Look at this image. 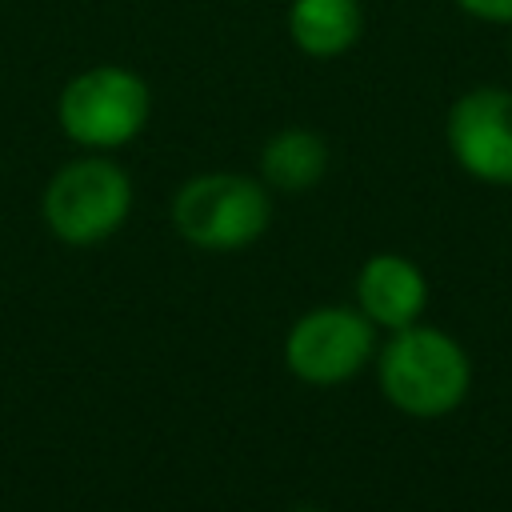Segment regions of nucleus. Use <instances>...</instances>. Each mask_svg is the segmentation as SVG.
Returning a JSON list of instances; mask_svg holds the SVG:
<instances>
[{
    "label": "nucleus",
    "mask_w": 512,
    "mask_h": 512,
    "mask_svg": "<svg viewBox=\"0 0 512 512\" xmlns=\"http://www.w3.org/2000/svg\"><path fill=\"white\" fill-rule=\"evenodd\" d=\"M384 400L412 420H440L468 400L472 360L464 344L432 324H408L376 348Z\"/></svg>",
    "instance_id": "obj_1"
},
{
    "label": "nucleus",
    "mask_w": 512,
    "mask_h": 512,
    "mask_svg": "<svg viewBox=\"0 0 512 512\" xmlns=\"http://www.w3.org/2000/svg\"><path fill=\"white\" fill-rule=\"evenodd\" d=\"M152 120V88L128 64H88L56 96L60 132L84 152H116Z\"/></svg>",
    "instance_id": "obj_2"
},
{
    "label": "nucleus",
    "mask_w": 512,
    "mask_h": 512,
    "mask_svg": "<svg viewBox=\"0 0 512 512\" xmlns=\"http://www.w3.org/2000/svg\"><path fill=\"white\" fill-rule=\"evenodd\" d=\"M40 212L56 240L76 248L100 244L116 236L132 212V176L108 152H84L52 172Z\"/></svg>",
    "instance_id": "obj_3"
},
{
    "label": "nucleus",
    "mask_w": 512,
    "mask_h": 512,
    "mask_svg": "<svg viewBox=\"0 0 512 512\" xmlns=\"http://www.w3.org/2000/svg\"><path fill=\"white\" fill-rule=\"evenodd\" d=\"M272 224L268 184L248 172H200L172 196V228L204 252H236Z\"/></svg>",
    "instance_id": "obj_4"
},
{
    "label": "nucleus",
    "mask_w": 512,
    "mask_h": 512,
    "mask_svg": "<svg viewBox=\"0 0 512 512\" xmlns=\"http://www.w3.org/2000/svg\"><path fill=\"white\" fill-rule=\"evenodd\" d=\"M376 360V324L348 304L308 308L284 336V364L312 388H336Z\"/></svg>",
    "instance_id": "obj_5"
},
{
    "label": "nucleus",
    "mask_w": 512,
    "mask_h": 512,
    "mask_svg": "<svg viewBox=\"0 0 512 512\" xmlns=\"http://www.w3.org/2000/svg\"><path fill=\"white\" fill-rule=\"evenodd\" d=\"M444 140L460 172L480 184L512 188V88L476 84L444 116Z\"/></svg>",
    "instance_id": "obj_6"
},
{
    "label": "nucleus",
    "mask_w": 512,
    "mask_h": 512,
    "mask_svg": "<svg viewBox=\"0 0 512 512\" xmlns=\"http://www.w3.org/2000/svg\"><path fill=\"white\" fill-rule=\"evenodd\" d=\"M356 308L384 332L420 324L428 308V280L416 260L400 252H376L356 272Z\"/></svg>",
    "instance_id": "obj_7"
},
{
    "label": "nucleus",
    "mask_w": 512,
    "mask_h": 512,
    "mask_svg": "<svg viewBox=\"0 0 512 512\" xmlns=\"http://www.w3.org/2000/svg\"><path fill=\"white\" fill-rule=\"evenodd\" d=\"M364 0H292L284 28L288 40L312 60H336L364 36Z\"/></svg>",
    "instance_id": "obj_8"
},
{
    "label": "nucleus",
    "mask_w": 512,
    "mask_h": 512,
    "mask_svg": "<svg viewBox=\"0 0 512 512\" xmlns=\"http://www.w3.org/2000/svg\"><path fill=\"white\" fill-rule=\"evenodd\" d=\"M328 172V140L316 128L304 124H288L280 132H272L260 148V180L272 192H308L324 180Z\"/></svg>",
    "instance_id": "obj_9"
},
{
    "label": "nucleus",
    "mask_w": 512,
    "mask_h": 512,
    "mask_svg": "<svg viewBox=\"0 0 512 512\" xmlns=\"http://www.w3.org/2000/svg\"><path fill=\"white\" fill-rule=\"evenodd\" d=\"M464 16L480 20V24H496V28H512V0H452Z\"/></svg>",
    "instance_id": "obj_10"
},
{
    "label": "nucleus",
    "mask_w": 512,
    "mask_h": 512,
    "mask_svg": "<svg viewBox=\"0 0 512 512\" xmlns=\"http://www.w3.org/2000/svg\"><path fill=\"white\" fill-rule=\"evenodd\" d=\"M292 512H320V508H292Z\"/></svg>",
    "instance_id": "obj_11"
}]
</instances>
